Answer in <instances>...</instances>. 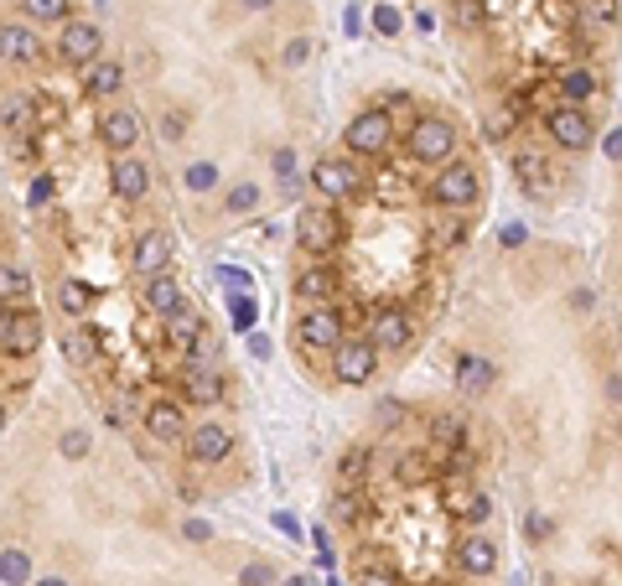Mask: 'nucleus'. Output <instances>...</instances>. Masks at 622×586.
<instances>
[{"instance_id": "11", "label": "nucleus", "mask_w": 622, "mask_h": 586, "mask_svg": "<svg viewBox=\"0 0 622 586\" xmlns=\"http://www.w3.org/2000/svg\"><path fill=\"white\" fill-rule=\"evenodd\" d=\"M311 182H316V192H322V197H332V203H348V197H358V167H348L343 156L316 161V167H311Z\"/></svg>"}, {"instance_id": "36", "label": "nucleus", "mask_w": 622, "mask_h": 586, "mask_svg": "<svg viewBox=\"0 0 622 586\" xmlns=\"http://www.w3.org/2000/svg\"><path fill=\"white\" fill-rule=\"evenodd\" d=\"M88 446H94V436H88L83 426H73V431H62V436H58V452L68 462H83V457H88Z\"/></svg>"}, {"instance_id": "38", "label": "nucleus", "mask_w": 622, "mask_h": 586, "mask_svg": "<svg viewBox=\"0 0 622 586\" xmlns=\"http://www.w3.org/2000/svg\"><path fill=\"white\" fill-rule=\"evenodd\" d=\"M363 472H369V452H363V446H352L348 457L337 462V478H343V482H358Z\"/></svg>"}, {"instance_id": "40", "label": "nucleus", "mask_w": 622, "mask_h": 586, "mask_svg": "<svg viewBox=\"0 0 622 586\" xmlns=\"http://www.w3.org/2000/svg\"><path fill=\"white\" fill-rule=\"evenodd\" d=\"M518 171H524L529 192H544V156H518Z\"/></svg>"}, {"instance_id": "20", "label": "nucleus", "mask_w": 622, "mask_h": 586, "mask_svg": "<svg viewBox=\"0 0 622 586\" xmlns=\"http://www.w3.org/2000/svg\"><path fill=\"white\" fill-rule=\"evenodd\" d=\"M493 363H488V358H472V353H462L456 358V389H462V395L472 399V395H488V389H493Z\"/></svg>"}, {"instance_id": "32", "label": "nucleus", "mask_w": 622, "mask_h": 586, "mask_svg": "<svg viewBox=\"0 0 622 586\" xmlns=\"http://www.w3.org/2000/svg\"><path fill=\"white\" fill-rule=\"evenodd\" d=\"M270 171L280 177V188H286V192L301 188V177H296L301 167H296V151H290V146H275V156H270Z\"/></svg>"}, {"instance_id": "45", "label": "nucleus", "mask_w": 622, "mask_h": 586, "mask_svg": "<svg viewBox=\"0 0 622 586\" xmlns=\"http://www.w3.org/2000/svg\"><path fill=\"white\" fill-rule=\"evenodd\" d=\"M524 529H529V540H535V545H544L550 535H555V524L544 519V514H529V524H524Z\"/></svg>"}, {"instance_id": "9", "label": "nucleus", "mask_w": 622, "mask_h": 586, "mask_svg": "<svg viewBox=\"0 0 622 586\" xmlns=\"http://www.w3.org/2000/svg\"><path fill=\"white\" fill-rule=\"evenodd\" d=\"M41 343V322L37 312H26V307H0V348L11 358H26L37 353Z\"/></svg>"}, {"instance_id": "24", "label": "nucleus", "mask_w": 622, "mask_h": 586, "mask_svg": "<svg viewBox=\"0 0 622 586\" xmlns=\"http://www.w3.org/2000/svg\"><path fill=\"white\" fill-rule=\"evenodd\" d=\"M555 88H560V105H586V99L601 88V78L591 73V68H565V73L555 78Z\"/></svg>"}, {"instance_id": "31", "label": "nucleus", "mask_w": 622, "mask_h": 586, "mask_svg": "<svg viewBox=\"0 0 622 586\" xmlns=\"http://www.w3.org/2000/svg\"><path fill=\"white\" fill-rule=\"evenodd\" d=\"M68 5H73V0H21V11H26L32 22H47V26L68 22Z\"/></svg>"}, {"instance_id": "52", "label": "nucleus", "mask_w": 622, "mask_h": 586, "mask_svg": "<svg viewBox=\"0 0 622 586\" xmlns=\"http://www.w3.org/2000/svg\"><path fill=\"white\" fill-rule=\"evenodd\" d=\"M571 307H576V312H591V307H597V296L586 291V286H581L576 296H571Z\"/></svg>"}, {"instance_id": "22", "label": "nucleus", "mask_w": 622, "mask_h": 586, "mask_svg": "<svg viewBox=\"0 0 622 586\" xmlns=\"http://www.w3.org/2000/svg\"><path fill=\"white\" fill-rule=\"evenodd\" d=\"M32 120H37V99H32L26 88H11V84L0 88V125L5 130H26Z\"/></svg>"}, {"instance_id": "27", "label": "nucleus", "mask_w": 622, "mask_h": 586, "mask_svg": "<svg viewBox=\"0 0 622 586\" xmlns=\"http://www.w3.org/2000/svg\"><path fill=\"white\" fill-rule=\"evenodd\" d=\"M83 84H88V94H94V99H104V94H120L124 88V68L114 63V58H94V63H88V73H83Z\"/></svg>"}, {"instance_id": "46", "label": "nucleus", "mask_w": 622, "mask_h": 586, "mask_svg": "<svg viewBox=\"0 0 622 586\" xmlns=\"http://www.w3.org/2000/svg\"><path fill=\"white\" fill-rule=\"evenodd\" d=\"M182 535H187L192 545H207V540H213V524H207V519H187V524H182Z\"/></svg>"}, {"instance_id": "56", "label": "nucleus", "mask_w": 622, "mask_h": 586, "mask_svg": "<svg viewBox=\"0 0 622 586\" xmlns=\"http://www.w3.org/2000/svg\"><path fill=\"white\" fill-rule=\"evenodd\" d=\"M32 586H68L62 576H32Z\"/></svg>"}, {"instance_id": "19", "label": "nucleus", "mask_w": 622, "mask_h": 586, "mask_svg": "<svg viewBox=\"0 0 622 586\" xmlns=\"http://www.w3.org/2000/svg\"><path fill=\"white\" fill-rule=\"evenodd\" d=\"M145 307H151L156 316H171V312H182V307H187V291L166 270L161 275H145Z\"/></svg>"}, {"instance_id": "29", "label": "nucleus", "mask_w": 622, "mask_h": 586, "mask_svg": "<svg viewBox=\"0 0 622 586\" xmlns=\"http://www.w3.org/2000/svg\"><path fill=\"white\" fill-rule=\"evenodd\" d=\"M26 291H32L26 270H16V265H0V307H26Z\"/></svg>"}, {"instance_id": "51", "label": "nucleus", "mask_w": 622, "mask_h": 586, "mask_svg": "<svg viewBox=\"0 0 622 586\" xmlns=\"http://www.w3.org/2000/svg\"><path fill=\"white\" fill-rule=\"evenodd\" d=\"M47 197H52V177H37V182H32V203H47Z\"/></svg>"}, {"instance_id": "54", "label": "nucleus", "mask_w": 622, "mask_h": 586, "mask_svg": "<svg viewBox=\"0 0 622 586\" xmlns=\"http://www.w3.org/2000/svg\"><path fill=\"white\" fill-rule=\"evenodd\" d=\"M249 353H254V358H270V337H260V333H249Z\"/></svg>"}, {"instance_id": "16", "label": "nucleus", "mask_w": 622, "mask_h": 586, "mask_svg": "<svg viewBox=\"0 0 622 586\" xmlns=\"http://www.w3.org/2000/svg\"><path fill=\"white\" fill-rule=\"evenodd\" d=\"M145 431L156 441H182L187 436V416L177 399H156V405H145Z\"/></svg>"}, {"instance_id": "15", "label": "nucleus", "mask_w": 622, "mask_h": 586, "mask_svg": "<svg viewBox=\"0 0 622 586\" xmlns=\"http://www.w3.org/2000/svg\"><path fill=\"white\" fill-rule=\"evenodd\" d=\"M99 141H104V151L124 156V151H135V141H141V120H135L130 109H109L99 120Z\"/></svg>"}, {"instance_id": "25", "label": "nucleus", "mask_w": 622, "mask_h": 586, "mask_svg": "<svg viewBox=\"0 0 622 586\" xmlns=\"http://www.w3.org/2000/svg\"><path fill=\"white\" fill-rule=\"evenodd\" d=\"M166 322V343H171V348H182V353H192V348H197V343H203V322H197V312H171V316H161Z\"/></svg>"}, {"instance_id": "18", "label": "nucleus", "mask_w": 622, "mask_h": 586, "mask_svg": "<svg viewBox=\"0 0 622 586\" xmlns=\"http://www.w3.org/2000/svg\"><path fill=\"white\" fill-rule=\"evenodd\" d=\"M62 358H68L73 369H88V363H99V327H88V322L68 327V333H62Z\"/></svg>"}, {"instance_id": "12", "label": "nucleus", "mask_w": 622, "mask_h": 586, "mask_svg": "<svg viewBox=\"0 0 622 586\" xmlns=\"http://www.w3.org/2000/svg\"><path fill=\"white\" fill-rule=\"evenodd\" d=\"M187 452H192V462H203V467H218V462L233 452V436H228V426H218V420H203V426H192Z\"/></svg>"}, {"instance_id": "13", "label": "nucleus", "mask_w": 622, "mask_h": 586, "mask_svg": "<svg viewBox=\"0 0 622 586\" xmlns=\"http://www.w3.org/2000/svg\"><path fill=\"white\" fill-rule=\"evenodd\" d=\"M456 571L462 576H493L498 571V545L488 535H467V540H456Z\"/></svg>"}, {"instance_id": "49", "label": "nucleus", "mask_w": 622, "mask_h": 586, "mask_svg": "<svg viewBox=\"0 0 622 586\" xmlns=\"http://www.w3.org/2000/svg\"><path fill=\"white\" fill-rule=\"evenodd\" d=\"M275 529H280L286 540H301V524H296V514H286V508L275 514Z\"/></svg>"}, {"instance_id": "58", "label": "nucleus", "mask_w": 622, "mask_h": 586, "mask_svg": "<svg viewBox=\"0 0 622 586\" xmlns=\"http://www.w3.org/2000/svg\"><path fill=\"white\" fill-rule=\"evenodd\" d=\"M0 426H5V410H0Z\"/></svg>"}, {"instance_id": "42", "label": "nucleus", "mask_w": 622, "mask_h": 586, "mask_svg": "<svg viewBox=\"0 0 622 586\" xmlns=\"http://www.w3.org/2000/svg\"><path fill=\"white\" fill-rule=\"evenodd\" d=\"M601 156H607L612 167H622V125H612L607 135H601Z\"/></svg>"}, {"instance_id": "21", "label": "nucleus", "mask_w": 622, "mask_h": 586, "mask_svg": "<svg viewBox=\"0 0 622 586\" xmlns=\"http://www.w3.org/2000/svg\"><path fill=\"white\" fill-rule=\"evenodd\" d=\"M166 260H171V233H145L141 244H135V254H130V265L141 275H161L166 270Z\"/></svg>"}, {"instance_id": "6", "label": "nucleus", "mask_w": 622, "mask_h": 586, "mask_svg": "<svg viewBox=\"0 0 622 586\" xmlns=\"http://www.w3.org/2000/svg\"><path fill=\"white\" fill-rule=\"evenodd\" d=\"M389 135H394L389 109H363V114H352V125L343 130V146H348V156H379V151L389 146Z\"/></svg>"}, {"instance_id": "4", "label": "nucleus", "mask_w": 622, "mask_h": 586, "mask_svg": "<svg viewBox=\"0 0 622 586\" xmlns=\"http://www.w3.org/2000/svg\"><path fill=\"white\" fill-rule=\"evenodd\" d=\"M104 52V32L99 22H83V16H68L58 37V63L62 68H88Z\"/></svg>"}, {"instance_id": "50", "label": "nucleus", "mask_w": 622, "mask_h": 586, "mask_svg": "<svg viewBox=\"0 0 622 586\" xmlns=\"http://www.w3.org/2000/svg\"><path fill=\"white\" fill-rule=\"evenodd\" d=\"M182 125H187V120L177 114V109H171V114L161 120V135H166V141H177V135H182Z\"/></svg>"}, {"instance_id": "10", "label": "nucleus", "mask_w": 622, "mask_h": 586, "mask_svg": "<svg viewBox=\"0 0 622 586\" xmlns=\"http://www.w3.org/2000/svg\"><path fill=\"white\" fill-rule=\"evenodd\" d=\"M109 188H114L120 203H141L145 192H151V167H145L141 156H130V151H124V156L109 161Z\"/></svg>"}, {"instance_id": "2", "label": "nucleus", "mask_w": 622, "mask_h": 586, "mask_svg": "<svg viewBox=\"0 0 622 586\" xmlns=\"http://www.w3.org/2000/svg\"><path fill=\"white\" fill-rule=\"evenodd\" d=\"M296 239H301V250H306L311 260H327V254L343 244V224H337L332 208H301L296 213Z\"/></svg>"}, {"instance_id": "39", "label": "nucleus", "mask_w": 622, "mask_h": 586, "mask_svg": "<svg viewBox=\"0 0 622 586\" xmlns=\"http://www.w3.org/2000/svg\"><path fill=\"white\" fill-rule=\"evenodd\" d=\"M239 586H275V565H265V561H249L244 571H239Z\"/></svg>"}, {"instance_id": "33", "label": "nucleus", "mask_w": 622, "mask_h": 586, "mask_svg": "<svg viewBox=\"0 0 622 586\" xmlns=\"http://www.w3.org/2000/svg\"><path fill=\"white\" fill-rule=\"evenodd\" d=\"M182 188L187 192H213L218 188V167H213V161H192V167H182Z\"/></svg>"}, {"instance_id": "53", "label": "nucleus", "mask_w": 622, "mask_h": 586, "mask_svg": "<svg viewBox=\"0 0 622 586\" xmlns=\"http://www.w3.org/2000/svg\"><path fill=\"white\" fill-rule=\"evenodd\" d=\"M508 120H514V114H493V125H488V135H493V141H503V135H508Z\"/></svg>"}, {"instance_id": "55", "label": "nucleus", "mask_w": 622, "mask_h": 586, "mask_svg": "<svg viewBox=\"0 0 622 586\" xmlns=\"http://www.w3.org/2000/svg\"><path fill=\"white\" fill-rule=\"evenodd\" d=\"M280 586H316V581H311L306 571H296V576H286V581H280Z\"/></svg>"}, {"instance_id": "26", "label": "nucleus", "mask_w": 622, "mask_h": 586, "mask_svg": "<svg viewBox=\"0 0 622 586\" xmlns=\"http://www.w3.org/2000/svg\"><path fill=\"white\" fill-rule=\"evenodd\" d=\"M182 379H187V399H192V405H218V399H224V374H213V369H197V363H192Z\"/></svg>"}, {"instance_id": "48", "label": "nucleus", "mask_w": 622, "mask_h": 586, "mask_svg": "<svg viewBox=\"0 0 622 586\" xmlns=\"http://www.w3.org/2000/svg\"><path fill=\"white\" fill-rule=\"evenodd\" d=\"M498 239H503V250H518V244L529 239V229H524V224H503V233H498Z\"/></svg>"}, {"instance_id": "57", "label": "nucleus", "mask_w": 622, "mask_h": 586, "mask_svg": "<svg viewBox=\"0 0 622 586\" xmlns=\"http://www.w3.org/2000/svg\"><path fill=\"white\" fill-rule=\"evenodd\" d=\"M275 0H244V11H270Z\"/></svg>"}, {"instance_id": "17", "label": "nucleus", "mask_w": 622, "mask_h": 586, "mask_svg": "<svg viewBox=\"0 0 622 586\" xmlns=\"http://www.w3.org/2000/svg\"><path fill=\"white\" fill-rule=\"evenodd\" d=\"M369 343L379 348V353H384V348H405V343H410V316L384 307V312L369 322Z\"/></svg>"}, {"instance_id": "41", "label": "nucleus", "mask_w": 622, "mask_h": 586, "mask_svg": "<svg viewBox=\"0 0 622 586\" xmlns=\"http://www.w3.org/2000/svg\"><path fill=\"white\" fill-rule=\"evenodd\" d=\"M363 26H369V22H363V5L352 0L348 11H343V32H348V42H358V37H363Z\"/></svg>"}, {"instance_id": "47", "label": "nucleus", "mask_w": 622, "mask_h": 586, "mask_svg": "<svg viewBox=\"0 0 622 586\" xmlns=\"http://www.w3.org/2000/svg\"><path fill=\"white\" fill-rule=\"evenodd\" d=\"M358 586H399V576L384 571V565H373V571H363V581H358Z\"/></svg>"}, {"instance_id": "5", "label": "nucleus", "mask_w": 622, "mask_h": 586, "mask_svg": "<svg viewBox=\"0 0 622 586\" xmlns=\"http://www.w3.org/2000/svg\"><path fill=\"white\" fill-rule=\"evenodd\" d=\"M373 369H379V348H373L369 337H343L332 348V379L337 384H369Z\"/></svg>"}, {"instance_id": "37", "label": "nucleus", "mask_w": 622, "mask_h": 586, "mask_svg": "<svg viewBox=\"0 0 622 586\" xmlns=\"http://www.w3.org/2000/svg\"><path fill=\"white\" fill-rule=\"evenodd\" d=\"M311 52H316V42H311V37H290L286 52H280V63H286V68H306Z\"/></svg>"}, {"instance_id": "34", "label": "nucleus", "mask_w": 622, "mask_h": 586, "mask_svg": "<svg viewBox=\"0 0 622 586\" xmlns=\"http://www.w3.org/2000/svg\"><path fill=\"white\" fill-rule=\"evenodd\" d=\"M369 26H373V37H384V42H394L399 32H405V16L394 11V5H373V16H369Z\"/></svg>"}, {"instance_id": "1", "label": "nucleus", "mask_w": 622, "mask_h": 586, "mask_svg": "<svg viewBox=\"0 0 622 586\" xmlns=\"http://www.w3.org/2000/svg\"><path fill=\"white\" fill-rule=\"evenodd\" d=\"M405 151H410V161H420V167H446V161L456 156V125L441 120V114H425V120L410 125Z\"/></svg>"}, {"instance_id": "8", "label": "nucleus", "mask_w": 622, "mask_h": 586, "mask_svg": "<svg viewBox=\"0 0 622 586\" xmlns=\"http://www.w3.org/2000/svg\"><path fill=\"white\" fill-rule=\"evenodd\" d=\"M477 192L482 188H477V171L467 167V161H446L431 182V197L441 203V208H472Z\"/></svg>"}, {"instance_id": "14", "label": "nucleus", "mask_w": 622, "mask_h": 586, "mask_svg": "<svg viewBox=\"0 0 622 586\" xmlns=\"http://www.w3.org/2000/svg\"><path fill=\"white\" fill-rule=\"evenodd\" d=\"M37 58H41V37L32 32V26H21V22H5V26H0V63L32 68Z\"/></svg>"}, {"instance_id": "30", "label": "nucleus", "mask_w": 622, "mask_h": 586, "mask_svg": "<svg viewBox=\"0 0 622 586\" xmlns=\"http://www.w3.org/2000/svg\"><path fill=\"white\" fill-rule=\"evenodd\" d=\"M58 307L68 316H83L88 307H94V286H83V280H62L58 286Z\"/></svg>"}, {"instance_id": "23", "label": "nucleus", "mask_w": 622, "mask_h": 586, "mask_svg": "<svg viewBox=\"0 0 622 586\" xmlns=\"http://www.w3.org/2000/svg\"><path fill=\"white\" fill-rule=\"evenodd\" d=\"M332 291H337V275H332L327 265H306V270L296 275V296H301L306 307H322V301H332Z\"/></svg>"}, {"instance_id": "35", "label": "nucleus", "mask_w": 622, "mask_h": 586, "mask_svg": "<svg viewBox=\"0 0 622 586\" xmlns=\"http://www.w3.org/2000/svg\"><path fill=\"white\" fill-rule=\"evenodd\" d=\"M260 197H265V192H260V182H233L224 208L228 213H254V208H260Z\"/></svg>"}, {"instance_id": "28", "label": "nucleus", "mask_w": 622, "mask_h": 586, "mask_svg": "<svg viewBox=\"0 0 622 586\" xmlns=\"http://www.w3.org/2000/svg\"><path fill=\"white\" fill-rule=\"evenodd\" d=\"M32 576H37V571H32V555H26L21 545H5V550H0V586H26Z\"/></svg>"}, {"instance_id": "3", "label": "nucleus", "mask_w": 622, "mask_h": 586, "mask_svg": "<svg viewBox=\"0 0 622 586\" xmlns=\"http://www.w3.org/2000/svg\"><path fill=\"white\" fill-rule=\"evenodd\" d=\"M544 130H550V141L560 151H591L597 146V125H591V114L581 105H555L544 114Z\"/></svg>"}, {"instance_id": "7", "label": "nucleus", "mask_w": 622, "mask_h": 586, "mask_svg": "<svg viewBox=\"0 0 622 586\" xmlns=\"http://www.w3.org/2000/svg\"><path fill=\"white\" fill-rule=\"evenodd\" d=\"M296 333H301V348H306V353H332V348L348 337V333H343V312L327 307V301H322V307H311V312L296 322Z\"/></svg>"}, {"instance_id": "44", "label": "nucleus", "mask_w": 622, "mask_h": 586, "mask_svg": "<svg viewBox=\"0 0 622 586\" xmlns=\"http://www.w3.org/2000/svg\"><path fill=\"white\" fill-rule=\"evenodd\" d=\"M233 327H239V333H249V327H254V301H249V296H239V301H233Z\"/></svg>"}, {"instance_id": "43", "label": "nucleus", "mask_w": 622, "mask_h": 586, "mask_svg": "<svg viewBox=\"0 0 622 586\" xmlns=\"http://www.w3.org/2000/svg\"><path fill=\"white\" fill-rule=\"evenodd\" d=\"M482 16H488V5H482V0H456V22H462V26H477Z\"/></svg>"}]
</instances>
